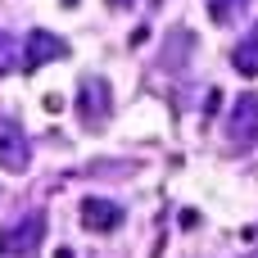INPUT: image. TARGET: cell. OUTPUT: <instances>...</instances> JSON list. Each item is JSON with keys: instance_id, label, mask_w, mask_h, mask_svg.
Listing matches in <instances>:
<instances>
[{"instance_id": "6da1fadb", "label": "cell", "mask_w": 258, "mask_h": 258, "mask_svg": "<svg viewBox=\"0 0 258 258\" xmlns=\"http://www.w3.org/2000/svg\"><path fill=\"white\" fill-rule=\"evenodd\" d=\"M45 227H50L45 209L23 213L14 227H5V231H0V258H27V254H36V245L45 240Z\"/></svg>"}, {"instance_id": "7a4b0ae2", "label": "cell", "mask_w": 258, "mask_h": 258, "mask_svg": "<svg viewBox=\"0 0 258 258\" xmlns=\"http://www.w3.org/2000/svg\"><path fill=\"white\" fill-rule=\"evenodd\" d=\"M254 141H258V95L245 91V95H236V104H231L227 145H231V150H249Z\"/></svg>"}, {"instance_id": "3957f363", "label": "cell", "mask_w": 258, "mask_h": 258, "mask_svg": "<svg viewBox=\"0 0 258 258\" xmlns=\"http://www.w3.org/2000/svg\"><path fill=\"white\" fill-rule=\"evenodd\" d=\"M54 59H68V41L45 32V27H32L27 41H23V68H41V63H54Z\"/></svg>"}, {"instance_id": "277c9868", "label": "cell", "mask_w": 258, "mask_h": 258, "mask_svg": "<svg viewBox=\"0 0 258 258\" xmlns=\"http://www.w3.org/2000/svg\"><path fill=\"white\" fill-rule=\"evenodd\" d=\"M27 163H32L27 132H18L14 122H0V168L5 172H27Z\"/></svg>"}, {"instance_id": "5b68a950", "label": "cell", "mask_w": 258, "mask_h": 258, "mask_svg": "<svg viewBox=\"0 0 258 258\" xmlns=\"http://www.w3.org/2000/svg\"><path fill=\"white\" fill-rule=\"evenodd\" d=\"M109 104H113L109 82H104V77H86L82 91H77V113H82L86 122H100V118H109Z\"/></svg>"}, {"instance_id": "8992f818", "label": "cell", "mask_w": 258, "mask_h": 258, "mask_svg": "<svg viewBox=\"0 0 258 258\" xmlns=\"http://www.w3.org/2000/svg\"><path fill=\"white\" fill-rule=\"evenodd\" d=\"M77 213H82V227H86V231H118V227H122V204L100 200V195L82 200Z\"/></svg>"}, {"instance_id": "52a82bcc", "label": "cell", "mask_w": 258, "mask_h": 258, "mask_svg": "<svg viewBox=\"0 0 258 258\" xmlns=\"http://www.w3.org/2000/svg\"><path fill=\"white\" fill-rule=\"evenodd\" d=\"M231 68H236L240 77H258V23L245 32V41L231 50Z\"/></svg>"}, {"instance_id": "ba28073f", "label": "cell", "mask_w": 258, "mask_h": 258, "mask_svg": "<svg viewBox=\"0 0 258 258\" xmlns=\"http://www.w3.org/2000/svg\"><path fill=\"white\" fill-rule=\"evenodd\" d=\"M190 50H195V36H190V32H172V36H168V50H163V68H186V63H190V59H186Z\"/></svg>"}, {"instance_id": "9c48e42d", "label": "cell", "mask_w": 258, "mask_h": 258, "mask_svg": "<svg viewBox=\"0 0 258 258\" xmlns=\"http://www.w3.org/2000/svg\"><path fill=\"white\" fill-rule=\"evenodd\" d=\"M249 9V0H209V18L218 23V27H227V23H236L240 14Z\"/></svg>"}, {"instance_id": "30bf717a", "label": "cell", "mask_w": 258, "mask_h": 258, "mask_svg": "<svg viewBox=\"0 0 258 258\" xmlns=\"http://www.w3.org/2000/svg\"><path fill=\"white\" fill-rule=\"evenodd\" d=\"M14 63H18V45H14V36L0 27V77H9V73H14Z\"/></svg>"}, {"instance_id": "8fae6325", "label": "cell", "mask_w": 258, "mask_h": 258, "mask_svg": "<svg viewBox=\"0 0 258 258\" xmlns=\"http://www.w3.org/2000/svg\"><path fill=\"white\" fill-rule=\"evenodd\" d=\"M59 109H63V95L50 91V95H45V113H59Z\"/></svg>"}, {"instance_id": "7c38bea8", "label": "cell", "mask_w": 258, "mask_h": 258, "mask_svg": "<svg viewBox=\"0 0 258 258\" xmlns=\"http://www.w3.org/2000/svg\"><path fill=\"white\" fill-rule=\"evenodd\" d=\"M104 5H113V9H127V5H132V0H104Z\"/></svg>"}, {"instance_id": "4fadbf2b", "label": "cell", "mask_w": 258, "mask_h": 258, "mask_svg": "<svg viewBox=\"0 0 258 258\" xmlns=\"http://www.w3.org/2000/svg\"><path fill=\"white\" fill-rule=\"evenodd\" d=\"M54 258H73V249H54Z\"/></svg>"}, {"instance_id": "5bb4252c", "label": "cell", "mask_w": 258, "mask_h": 258, "mask_svg": "<svg viewBox=\"0 0 258 258\" xmlns=\"http://www.w3.org/2000/svg\"><path fill=\"white\" fill-rule=\"evenodd\" d=\"M63 5H77V0H63Z\"/></svg>"}, {"instance_id": "9a60e30c", "label": "cell", "mask_w": 258, "mask_h": 258, "mask_svg": "<svg viewBox=\"0 0 258 258\" xmlns=\"http://www.w3.org/2000/svg\"><path fill=\"white\" fill-rule=\"evenodd\" d=\"M254 258H258V254H254Z\"/></svg>"}]
</instances>
